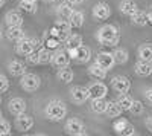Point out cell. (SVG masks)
Returning a JSON list of instances; mask_svg holds the SVG:
<instances>
[{"label":"cell","mask_w":152,"mask_h":136,"mask_svg":"<svg viewBox=\"0 0 152 136\" xmlns=\"http://www.w3.org/2000/svg\"><path fill=\"white\" fill-rule=\"evenodd\" d=\"M96 38L102 46H116L120 41V32L114 24H104L97 31Z\"/></svg>","instance_id":"obj_1"},{"label":"cell","mask_w":152,"mask_h":136,"mask_svg":"<svg viewBox=\"0 0 152 136\" xmlns=\"http://www.w3.org/2000/svg\"><path fill=\"white\" fill-rule=\"evenodd\" d=\"M46 116L49 121H53V122H58L61 119H64L66 115H67V106L59 101V100H52L49 101V104L46 106Z\"/></svg>","instance_id":"obj_2"},{"label":"cell","mask_w":152,"mask_h":136,"mask_svg":"<svg viewBox=\"0 0 152 136\" xmlns=\"http://www.w3.org/2000/svg\"><path fill=\"white\" fill-rule=\"evenodd\" d=\"M37 46H40V40H35V38H28V37H23L21 40L17 41L15 44V52L18 55H29L31 52H34Z\"/></svg>","instance_id":"obj_3"},{"label":"cell","mask_w":152,"mask_h":136,"mask_svg":"<svg viewBox=\"0 0 152 136\" xmlns=\"http://www.w3.org/2000/svg\"><path fill=\"white\" fill-rule=\"evenodd\" d=\"M20 86H21V89L26 90V92H35V90L40 89L41 80L38 75H35V73H23L21 80H20Z\"/></svg>","instance_id":"obj_4"},{"label":"cell","mask_w":152,"mask_h":136,"mask_svg":"<svg viewBox=\"0 0 152 136\" xmlns=\"http://www.w3.org/2000/svg\"><path fill=\"white\" fill-rule=\"evenodd\" d=\"M67 52H69L70 60H75L76 63H87L91 58V49L84 46V44H79L78 47H73Z\"/></svg>","instance_id":"obj_5"},{"label":"cell","mask_w":152,"mask_h":136,"mask_svg":"<svg viewBox=\"0 0 152 136\" xmlns=\"http://www.w3.org/2000/svg\"><path fill=\"white\" fill-rule=\"evenodd\" d=\"M64 130H66L67 135H72V136H82V135H87L85 126L82 124V121H79L78 118H70V119H67L66 126H64Z\"/></svg>","instance_id":"obj_6"},{"label":"cell","mask_w":152,"mask_h":136,"mask_svg":"<svg viewBox=\"0 0 152 136\" xmlns=\"http://www.w3.org/2000/svg\"><path fill=\"white\" fill-rule=\"evenodd\" d=\"M111 87L117 93H128L131 89V81L123 75H116L111 78Z\"/></svg>","instance_id":"obj_7"},{"label":"cell","mask_w":152,"mask_h":136,"mask_svg":"<svg viewBox=\"0 0 152 136\" xmlns=\"http://www.w3.org/2000/svg\"><path fill=\"white\" fill-rule=\"evenodd\" d=\"M50 63H52L55 67H58V69H61V67H69V64H70V57H69V52L61 51V49H56V51L52 54Z\"/></svg>","instance_id":"obj_8"},{"label":"cell","mask_w":152,"mask_h":136,"mask_svg":"<svg viewBox=\"0 0 152 136\" xmlns=\"http://www.w3.org/2000/svg\"><path fill=\"white\" fill-rule=\"evenodd\" d=\"M70 98L75 104H84L88 98H90V93H88V89L87 87H82V86H76L70 90Z\"/></svg>","instance_id":"obj_9"},{"label":"cell","mask_w":152,"mask_h":136,"mask_svg":"<svg viewBox=\"0 0 152 136\" xmlns=\"http://www.w3.org/2000/svg\"><path fill=\"white\" fill-rule=\"evenodd\" d=\"M91 14L96 20H107L111 16V8L105 2H97L91 9Z\"/></svg>","instance_id":"obj_10"},{"label":"cell","mask_w":152,"mask_h":136,"mask_svg":"<svg viewBox=\"0 0 152 136\" xmlns=\"http://www.w3.org/2000/svg\"><path fill=\"white\" fill-rule=\"evenodd\" d=\"M87 89H88V93H90V98H105L108 93V87L99 80L96 83H91Z\"/></svg>","instance_id":"obj_11"},{"label":"cell","mask_w":152,"mask_h":136,"mask_svg":"<svg viewBox=\"0 0 152 136\" xmlns=\"http://www.w3.org/2000/svg\"><path fill=\"white\" fill-rule=\"evenodd\" d=\"M15 127H17V130H20V132H28V130H31L32 127H34V118L31 116V115H26V113H20V115H17V118H15Z\"/></svg>","instance_id":"obj_12"},{"label":"cell","mask_w":152,"mask_h":136,"mask_svg":"<svg viewBox=\"0 0 152 136\" xmlns=\"http://www.w3.org/2000/svg\"><path fill=\"white\" fill-rule=\"evenodd\" d=\"M96 63L99 66H102L105 70H111L114 67V64H116V63H114V58H113V54H110V52H100V54H97Z\"/></svg>","instance_id":"obj_13"},{"label":"cell","mask_w":152,"mask_h":136,"mask_svg":"<svg viewBox=\"0 0 152 136\" xmlns=\"http://www.w3.org/2000/svg\"><path fill=\"white\" fill-rule=\"evenodd\" d=\"M8 109L12 115H20L23 112H26V101L21 100V98H12V100L8 103Z\"/></svg>","instance_id":"obj_14"},{"label":"cell","mask_w":152,"mask_h":136,"mask_svg":"<svg viewBox=\"0 0 152 136\" xmlns=\"http://www.w3.org/2000/svg\"><path fill=\"white\" fill-rule=\"evenodd\" d=\"M135 73L138 77H149L152 73V63L145 60H138L135 63Z\"/></svg>","instance_id":"obj_15"},{"label":"cell","mask_w":152,"mask_h":136,"mask_svg":"<svg viewBox=\"0 0 152 136\" xmlns=\"http://www.w3.org/2000/svg\"><path fill=\"white\" fill-rule=\"evenodd\" d=\"M8 70H9V73L12 77H21L23 73H26V66H24V63H21V61H18V60H12L8 64Z\"/></svg>","instance_id":"obj_16"},{"label":"cell","mask_w":152,"mask_h":136,"mask_svg":"<svg viewBox=\"0 0 152 136\" xmlns=\"http://www.w3.org/2000/svg\"><path fill=\"white\" fill-rule=\"evenodd\" d=\"M5 34H6V38H8L9 41H15V43H17L18 40H21L23 37H26L21 26H8V29H6Z\"/></svg>","instance_id":"obj_17"},{"label":"cell","mask_w":152,"mask_h":136,"mask_svg":"<svg viewBox=\"0 0 152 136\" xmlns=\"http://www.w3.org/2000/svg\"><path fill=\"white\" fill-rule=\"evenodd\" d=\"M23 21H24L23 16L18 11H9L5 16V23L8 24V26H21Z\"/></svg>","instance_id":"obj_18"},{"label":"cell","mask_w":152,"mask_h":136,"mask_svg":"<svg viewBox=\"0 0 152 136\" xmlns=\"http://www.w3.org/2000/svg\"><path fill=\"white\" fill-rule=\"evenodd\" d=\"M88 73H90L94 80H105L107 78V70L102 66H99L96 61H94L93 64L88 66Z\"/></svg>","instance_id":"obj_19"},{"label":"cell","mask_w":152,"mask_h":136,"mask_svg":"<svg viewBox=\"0 0 152 136\" xmlns=\"http://www.w3.org/2000/svg\"><path fill=\"white\" fill-rule=\"evenodd\" d=\"M131 18V23L135 24V26H145V24L148 23V18H146V12L145 11H140V9H135L132 14L129 16Z\"/></svg>","instance_id":"obj_20"},{"label":"cell","mask_w":152,"mask_h":136,"mask_svg":"<svg viewBox=\"0 0 152 136\" xmlns=\"http://www.w3.org/2000/svg\"><path fill=\"white\" fill-rule=\"evenodd\" d=\"M90 109H91V112H94V113H97V115L104 113L105 109H107V101H105V98H91Z\"/></svg>","instance_id":"obj_21"},{"label":"cell","mask_w":152,"mask_h":136,"mask_svg":"<svg viewBox=\"0 0 152 136\" xmlns=\"http://www.w3.org/2000/svg\"><path fill=\"white\" fill-rule=\"evenodd\" d=\"M122 112H123V110L120 109V106L116 101H107V109H105L104 113L108 118H117V116H120Z\"/></svg>","instance_id":"obj_22"},{"label":"cell","mask_w":152,"mask_h":136,"mask_svg":"<svg viewBox=\"0 0 152 136\" xmlns=\"http://www.w3.org/2000/svg\"><path fill=\"white\" fill-rule=\"evenodd\" d=\"M79 44H82V35H79V34H69V37L64 40V46H66V49L67 51H70V49H73V47H78Z\"/></svg>","instance_id":"obj_23"},{"label":"cell","mask_w":152,"mask_h":136,"mask_svg":"<svg viewBox=\"0 0 152 136\" xmlns=\"http://www.w3.org/2000/svg\"><path fill=\"white\" fill-rule=\"evenodd\" d=\"M119 9H120L122 14H125V16L129 17L132 12L137 9V3L134 2V0H122L120 5H119Z\"/></svg>","instance_id":"obj_24"},{"label":"cell","mask_w":152,"mask_h":136,"mask_svg":"<svg viewBox=\"0 0 152 136\" xmlns=\"http://www.w3.org/2000/svg\"><path fill=\"white\" fill-rule=\"evenodd\" d=\"M113 58H114V63L116 64H125L126 61L129 60V54H128L126 49L119 47V49H116V51L113 52Z\"/></svg>","instance_id":"obj_25"},{"label":"cell","mask_w":152,"mask_h":136,"mask_svg":"<svg viewBox=\"0 0 152 136\" xmlns=\"http://www.w3.org/2000/svg\"><path fill=\"white\" fill-rule=\"evenodd\" d=\"M72 12H73V6L70 5V3H59L58 6H56V14H58V17L59 18H66V20H69V17L72 16Z\"/></svg>","instance_id":"obj_26"},{"label":"cell","mask_w":152,"mask_h":136,"mask_svg":"<svg viewBox=\"0 0 152 136\" xmlns=\"http://www.w3.org/2000/svg\"><path fill=\"white\" fill-rule=\"evenodd\" d=\"M69 21L72 24V28H81L84 24V21H85V17H84V14L81 11H75L73 9L72 16L69 17Z\"/></svg>","instance_id":"obj_27"},{"label":"cell","mask_w":152,"mask_h":136,"mask_svg":"<svg viewBox=\"0 0 152 136\" xmlns=\"http://www.w3.org/2000/svg\"><path fill=\"white\" fill-rule=\"evenodd\" d=\"M73 72L69 69V67H61L59 70H58V73H56V78L59 80V81H62V83H66V84H69V83H72L73 81Z\"/></svg>","instance_id":"obj_28"},{"label":"cell","mask_w":152,"mask_h":136,"mask_svg":"<svg viewBox=\"0 0 152 136\" xmlns=\"http://www.w3.org/2000/svg\"><path fill=\"white\" fill-rule=\"evenodd\" d=\"M138 57L140 60H145V61H151L152 63V44H142L138 47Z\"/></svg>","instance_id":"obj_29"},{"label":"cell","mask_w":152,"mask_h":136,"mask_svg":"<svg viewBox=\"0 0 152 136\" xmlns=\"http://www.w3.org/2000/svg\"><path fill=\"white\" fill-rule=\"evenodd\" d=\"M43 43L46 44L47 49H58L59 44H61V41H59L58 37H56V35H52V34H49V32H46L44 41H43Z\"/></svg>","instance_id":"obj_30"},{"label":"cell","mask_w":152,"mask_h":136,"mask_svg":"<svg viewBox=\"0 0 152 136\" xmlns=\"http://www.w3.org/2000/svg\"><path fill=\"white\" fill-rule=\"evenodd\" d=\"M20 9L28 12V14H35L38 6L37 2H32V0H20Z\"/></svg>","instance_id":"obj_31"},{"label":"cell","mask_w":152,"mask_h":136,"mask_svg":"<svg viewBox=\"0 0 152 136\" xmlns=\"http://www.w3.org/2000/svg\"><path fill=\"white\" fill-rule=\"evenodd\" d=\"M116 103L120 106L122 110H129V107H131V104H132V98H131L129 95H126V93H120V95L117 96Z\"/></svg>","instance_id":"obj_32"},{"label":"cell","mask_w":152,"mask_h":136,"mask_svg":"<svg viewBox=\"0 0 152 136\" xmlns=\"http://www.w3.org/2000/svg\"><path fill=\"white\" fill-rule=\"evenodd\" d=\"M37 54H38V64H47V63H50V58H52V52H50V49L41 47Z\"/></svg>","instance_id":"obj_33"},{"label":"cell","mask_w":152,"mask_h":136,"mask_svg":"<svg viewBox=\"0 0 152 136\" xmlns=\"http://www.w3.org/2000/svg\"><path fill=\"white\" fill-rule=\"evenodd\" d=\"M53 28H55L58 32H70V31H72V24H70V21L66 20V18H59V20L55 21Z\"/></svg>","instance_id":"obj_34"},{"label":"cell","mask_w":152,"mask_h":136,"mask_svg":"<svg viewBox=\"0 0 152 136\" xmlns=\"http://www.w3.org/2000/svg\"><path fill=\"white\" fill-rule=\"evenodd\" d=\"M143 110H145V106H143L142 101H134V100H132V104H131V107H129V112H131L132 115H142Z\"/></svg>","instance_id":"obj_35"},{"label":"cell","mask_w":152,"mask_h":136,"mask_svg":"<svg viewBox=\"0 0 152 136\" xmlns=\"http://www.w3.org/2000/svg\"><path fill=\"white\" fill-rule=\"evenodd\" d=\"M126 126H128V121H126L125 118H120V119H117V121L113 124V129L116 130V133H119V135H120Z\"/></svg>","instance_id":"obj_36"},{"label":"cell","mask_w":152,"mask_h":136,"mask_svg":"<svg viewBox=\"0 0 152 136\" xmlns=\"http://www.w3.org/2000/svg\"><path fill=\"white\" fill-rule=\"evenodd\" d=\"M11 133V124L3 119V118H0V136H5V135H9Z\"/></svg>","instance_id":"obj_37"},{"label":"cell","mask_w":152,"mask_h":136,"mask_svg":"<svg viewBox=\"0 0 152 136\" xmlns=\"http://www.w3.org/2000/svg\"><path fill=\"white\" fill-rule=\"evenodd\" d=\"M8 89H9V81H8V78H6L5 75H2V73H0V93L6 92Z\"/></svg>","instance_id":"obj_38"},{"label":"cell","mask_w":152,"mask_h":136,"mask_svg":"<svg viewBox=\"0 0 152 136\" xmlns=\"http://www.w3.org/2000/svg\"><path fill=\"white\" fill-rule=\"evenodd\" d=\"M120 135H125V136H132V135H135V129H134V126H131L129 122H128V126L123 129V132H122Z\"/></svg>","instance_id":"obj_39"},{"label":"cell","mask_w":152,"mask_h":136,"mask_svg":"<svg viewBox=\"0 0 152 136\" xmlns=\"http://www.w3.org/2000/svg\"><path fill=\"white\" fill-rule=\"evenodd\" d=\"M26 58H28V63H31V64H38V54L34 51V52H31L29 55H26Z\"/></svg>","instance_id":"obj_40"},{"label":"cell","mask_w":152,"mask_h":136,"mask_svg":"<svg viewBox=\"0 0 152 136\" xmlns=\"http://www.w3.org/2000/svg\"><path fill=\"white\" fill-rule=\"evenodd\" d=\"M145 98H146V103H148L149 106H152V87L145 92Z\"/></svg>","instance_id":"obj_41"},{"label":"cell","mask_w":152,"mask_h":136,"mask_svg":"<svg viewBox=\"0 0 152 136\" xmlns=\"http://www.w3.org/2000/svg\"><path fill=\"white\" fill-rule=\"evenodd\" d=\"M145 124H146V129H148V130H149V132L152 133V115L146 118V121H145Z\"/></svg>","instance_id":"obj_42"},{"label":"cell","mask_w":152,"mask_h":136,"mask_svg":"<svg viewBox=\"0 0 152 136\" xmlns=\"http://www.w3.org/2000/svg\"><path fill=\"white\" fill-rule=\"evenodd\" d=\"M67 3H70L72 6H78V5L84 3V0H67Z\"/></svg>","instance_id":"obj_43"},{"label":"cell","mask_w":152,"mask_h":136,"mask_svg":"<svg viewBox=\"0 0 152 136\" xmlns=\"http://www.w3.org/2000/svg\"><path fill=\"white\" fill-rule=\"evenodd\" d=\"M146 18H148V23H151V24H152V11L146 14Z\"/></svg>","instance_id":"obj_44"},{"label":"cell","mask_w":152,"mask_h":136,"mask_svg":"<svg viewBox=\"0 0 152 136\" xmlns=\"http://www.w3.org/2000/svg\"><path fill=\"white\" fill-rule=\"evenodd\" d=\"M3 5H5V0H0V8H2Z\"/></svg>","instance_id":"obj_45"},{"label":"cell","mask_w":152,"mask_h":136,"mask_svg":"<svg viewBox=\"0 0 152 136\" xmlns=\"http://www.w3.org/2000/svg\"><path fill=\"white\" fill-rule=\"evenodd\" d=\"M46 2H55V0H46Z\"/></svg>","instance_id":"obj_46"},{"label":"cell","mask_w":152,"mask_h":136,"mask_svg":"<svg viewBox=\"0 0 152 136\" xmlns=\"http://www.w3.org/2000/svg\"><path fill=\"white\" fill-rule=\"evenodd\" d=\"M0 38H2V29H0Z\"/></svg>","instance_id":"obj_47"},{"label":"cell","mask_w":152,"mask_h":136,"mask_svg":"<svg viewBox=\"0 0 152 136\" xmlns=\"http://www.w3.org/2000/svg\"><path fill=\"white\" fill-rule=\"evenodd\" d=\"M0 104H2V98H0Z\"/></svg>","instance_id":"obj_48"},{"label":"cell","mask_w":152,"mask_h":136,"mask_svg":"<svg viewBox=\"0 0 152 136\" xmlns=\"http://www.w3.org/2000/svg\"><path fill=\"white\" fill-rule=\"evenodd\" d=\"M0 118H2V112H0Z\"/></svg>","instance_id":"obj_49"},{"label":"cell","mask_w":152,"mask_h":136,"mask_svg":"<svg viewBox=\"0 0 152 136\" xmlns=\"http://www.w3.org/2000/svg\"><path fill=\"white\" fill-rule=\"evenodd\" d=\"M32 2H37V0H32Z\"/></svg>","instance_id":"obj_50"},{"label":"cell","mask_w":152,"mask_h":136,"mask_svg":"<svg viewBox=\"0 0 152 136\" xmlns=\"http://www.w3.org/2000/svg\"><path fill=\"white\" fill-rule=\"evenodd\" d=\"M151 75H152V73H151Z\"/></svg>","instance_id":"obj_51"}]
</instances>
